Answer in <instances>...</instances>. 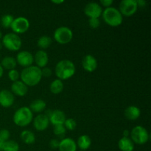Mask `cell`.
<instances>
[{
  "instance_id": "cell-1",
  "label": "cell",
  "mask_w": 151,
  "mask_h": 151,
  "mask_svg": "<svg viewBox=\"0 0 151 151\" xmlns=\"http://www.w3.org/2000/svg\"><path fill=\"white\" fill-rule=\"evenodd\" d=\"M22 82L27 86H35L38 85L42 79L41 69L36 66H31L24 68L20 74Z\"/></svg>"
},
{
  "instance_id": "cell-2",
  "label": "cell",
  "mask_w": 151,
  "mask_h": 151,
  "mask_svg": "<svg viewBox=\"0 0 151 151\" xmlns=\"http://www.w3.org/2000/svg\"><path fill=\"white\" fill-rule=\"evenodd\" d=\"M76 68L72 61L69 60H60L56 64L55 68V73L58 79L65 81L72 78L75 74Z\"/></svg>"
},
{
  "instance_id": "cell-3",
  "label": "cell",
  "mask_w": 151,
  "mask_h": 151,
  "mask_svg": "<svg viewBox=\"0 0 151 151\" xmlns=\"http://www.w3.org/2000/svg\"><path fill=\"white\" fill-rule=\"evenodd\" d=\"M13 120L17 126L26 127L33 120V113L28 107H21L14 113Z\"/></svg>"
},
{
  "instance_id": "cell-4",
  "label": "cell",
  "mask_w": 151,
  "mask_h": 151,
  "mask_svg": "<svg viewBox=\"0 0 151 151\" xmlns=\"http://www.w3.org/2000/svg\"><path fill=\"white\" fill-rule=\"evenodd\" d=\"M102 16L104 22L111 27H118L122 24L123 18L119 10L115 7H107L103 10Z\"/></svg>"
},
{
  "instance_id": "cell-5",
  "label": "cell",
  "mask_w": 151,
  "mask_h": 151,
  "mask_svg": "<svg viewBox=\"0 0 151 151\" xmlns=\"http://www.w3.org/2000/svg\"><path fill=\"white\" fill-rule=\"evenodd\" d=\"M1 44L7 50L14 52L20 50L22 45V41L17 34L10 32L4 35Z\"/></svg>"
},
{
  "instance_id": "cell-6",
  "label": "cell",
  "mask_w": 151,
  "mask_h": 151,
  "mask_svg": "<svg viewBox=\"0 0 151 151\" xmlns=\"http://www.w3.org/2000/svg\"><path fill=\"white\" fill-rule=\"evenodd\" d=\"M131 139L137 145H145L149 140V133L145 128L141 125L134 127L130 133Z\"/></svg>"
},
{
  "instance_id": "cell-7",
  "label": "cell",
  "mask_w": 151,
  "mask_h": 151,
  "mask_svg": "<svg viewBox=\"0 0 151 151\" xmlns=\"http://www.w3.org/2000/svg\"><path fill=\"white\" fill-rule=\"evenodd\" d=\"M53 36L58 44H66L72 41L73 32L72 29L67 27H60L55 30Z\"/></svg>"
},
{
  "instance_id": "cell-8",
  "label": "cell",
  "mask_w": 151,
  "mask_h": 151,
  "mask_svg": "<svg viewBox=\"0 0 151 151\" xmlns=\"http://www.w3.org/2000/svg\"><path fill=\"white\" fill-rule=\"evenodd\" d=\"M138 9V4L136 0H123L121 1L119 5V11L122 16H133Z\"/></svg>"
},
{
  "instance_id": "cell-9",
  "label": "cell",
  "mask_w": 151,
  "mask_h": 151,
  "mask_svg": "<svg viewBox=\"0 0 151 151\" xmlns=\"http://www.w3.org/2000/svg\"><path fill=\"white\" fill-rule=\"evenodd\" d=\"M29 22L27 19L23 16H19L13 20L10 28L13 30V33L22 34L24 33L29 29Z\"/></svg>"
},
{
  "instance_id": "cell-10",
  "label": "cell",
  "mask_w": 151,
  "mask_h": 151,
  "mask_svg": "<svg viewBox=\"0 0 151 151\" xmlns=\"http://www.w3.org/2000/svg\"><path fill=\"white\" fill-rule=\"evenodd\" d=\"M84 13L89 19H98L102 16L103 8L99 3L89 2L86 5L84 8Z\"/></svg>"
},
{
  "instance_id": "cell-11",
  "label": "cell",
  "mask_w": 151,
  "mask_h": 151,
  "mask_svg": "<svg viewBox=\"0 0 151 151\" xmlns=\"http://www.w3.org/2000/svg\"><path fill=\"white\" fill-rule=\"evenodd\" d=\"M16 63L24 68H27L32 66L34 62L33 55L29 52L23 50L19 52L16 55Z\"/></svg>"
},
{
  "instance_id": "cell-12",
  "label": "cell",
  "mask_w": 151,
  "mask_h": 151,
  "mask_svg": "<svg viewBox=\"0 0 151 151\" xmlns=\"http://www.w3.org/2000/svg\"><path fill=\"white\" fill-rule=\"evenodd\" d=\"M50 119L47 115L38 114L33 119V126L35 129L38 131H44L50 125Z\"/></svg>"
},
{
  "instance_id": "cell-13",
  "label": "cell",
  "mask_w": 151,
  "mask_h": 151,
  "mask_svg": "<svg viewBox=\"0 0 151 151\" xmlns=\"http://www.w3.org/2000/svg\"><path fill=\"white\" fill-rule=\"evenodd\" d=\"M15 101L14 95L11 91L7 89L0 91V105L4 108H10Z\"/></svg>"
},
{
  "instance_id": "cell-14",
  "label": "cell",
  "mask_w": 151,
  "mask_h": 151,
  "mask_svg": "<svg viewBox=\"0 0 151 151\" xmlns=\"http://www.w3.org/2000/svg\"><path fill=\"white\" fill-rule=\"evenodd\" d=\"M82 66L85 71L88 72H93L97 68V60L91 55L84 56L82 60Z\"/></svg>"
},
{
  "instance_id": "cell-15",
  "label": "cell",
  "mask_w": 151,
  "mask_h": 151,
  "mask_svg": "<svg viewBox=\"0 0 151 151\" xmlns=\"http://www.w3.org/2000/svg\"><path fill=\"white\" fill-rule=\"evenodd\" d=\"M50 122L52 124L53 126L59 125H63L66 120V115L64 112L61 110H54L51 112L50 116H48Z\"/></svg>"
},
{
  "instance_id": "cell-16",
  "label": "cell",
  "mask_w": 151,
  "mask_h": 151,
  "mask_svg": "<svg viewBox=\"0 0 151 151\" xmlns=\"http://www.w3.org/2000/svg\"><path fill=\"white\" fill-rule=\"evenodd\" d=\"M11 92L13 95L24 97L28 92V86L25 85L22 81H17L13 82L11 85Z\"/></svg>"
},
{
  "instance_id": "cell-17",
  "label": "cell",
  "mask_w": 151,
  "mask_h": 151,
  "mask_svg": "<svg viewBox=\"0 0 151 151\" xmlns=\"http://www.w3.org/2000/svg\"><path fill=\"white\" fill-rule=\"evenodd\" d=\"M34 62L38 68H44L49 62V56L45 50H38L34 56Z\"/></svg>"
},
{
  "instance_id": "cell-18",
  "label": "cell",
  "mask_w": 151,
  "mask_h": 151,
  "mask_svg": "<svg viewBox=\"0 0 151 151\" xmlns=\"http://www.w3.org/2000/svg\"><path fill=\"white\" fill-rule=\"evenodd\" d=\"M77 144L75 140L71 138L63 139L59 142V151H76Z\"/></svg>"
},
{
  "instance_id": "cell-19",
  "label": "cell",
  "mask_w": 151,
  "mask_h": 151,
  "mask_svg": "<svg viewBox=\"0 0 151 151\" xmlns=\"http://www.w3.org/2000/svg\"><path fill=\"white\" fill-rule=\"evenodd\" d=\"M141 115L139 108L135 106H128L125 110V116L129 120H137Z\"/></svg>"
},
{
  "instance_id": "cell-20",
  "label": "cell",
  "mask_w": 151,
  "mask_h": 151,
  "mask_svg": "<svg viewBox=\"0 0 151 151\" xmlns=\"http://www.w3.org/2000/svg\"><path fill=\"white\" fill-rule=\"evenodd\" d=\"M118 147L121 151H134V143L128 137H122L118 142Z\"/></svg>"
},
{
  "instance_id": "cell-21",
  "label": "cell",
  "mask_w": 151,
  "mask_h": 151,
  "mask_svg": "<svg viewBox=\"0 0 151 151\" xmlns=\"http://www.w3.org/2000/svg\"><path fill=\"white\" fill-rule=\"evenodd\" d=\"M47 107V103L45 101L41 99H37L32 101L29 106V109H30L32 113H41L44 111Z\"/></svg>"
},
{
  "instance_id": "cell-22",
  "label": "cell",
  "mask_w": 151,
  "mask_h": 151,
  "mask_svg": "<svg viewBox=\"0 0 151 151\" xmlns=\"http://www.w3.org/2000/svg\"><path fill=\"white\" fill-rule=\"evenodd\" d=\"M76 144L77 147H79L81 150L86 151L91 147V139L88 136L82 135L78 138Z\"/></svg>"
},
{
  "instance_id": "cell-23",
  "label": "cell",
  "mask_w": 151,
  "mask_h": 151,
  "mask_svg": "<svg viewBox=\"0 0 151 151\" xmlns=\"http://www.w3.org/2000/svg\"><path fill=\"white\" fill-rule=\"evenodd\" d=\"M3 69H7V70H12L16 68L17 63L15 58L12 56H6L4 58L1 59V63H0Z\"/></svg>"
},
{
  "instance_id": "cell-24",
  "label": "cell",
  "mask_w": 151,
  "mask_h": 151,
  "mask_svg": "<svg viewBox=\"0 0 151 151\" xmlns=\"http://www.w3.org/2000/svg\"><path fill=\"white\" fill-rule=\"evenodd\" d=\"M21 139L24 143L27 145H32L35 142V137L32 131L29 130H24L21 133Z\"/></svg>"
},
{
  "instance_id": "cell-25",
  "label": "cell",
  "mask_w": 151,
  "mask_h": 151,
  "mask_svg": "<svg viewBox=\"0 0 151 151\" xmlns=\"http://www.w3.org/2000/svg\"><path fill=\"white\" fill-rule=\"evenodd\" d=\"M50 89L53 94H58L61 93L63 90V81L59 79L54 80L50 84Z\"/></svg>"
},
{
  "instance_id": "cell-26",
  "label": "cell",
  "mask_w": 151,
  "mask_h": 151,
  "mask_svg": "<svg viewBox=\"0 0 151 151\" xmlns=\"http://www.w3.org/2000/svg\"><path fill=\"white\" fill-rule=\"evenodd\" d=\"M52 38L50 36L47 35H43L40 37L37 41V45L39 48L41 49V50H44L46 49L49 48L50 46L52 44Z\"/></svg>"
},
{
  "instance_id": "cell-27",
  "label": "cell",
  "mask_w": 151,
  "mask_h": 151,
  "mask_svg": "<svg viewBox=\"0 0 151 151\" xmlns=\"http://www.w3.org/2000/svg\"><path fill=\"white\" fill-rule=\"evenodd\" d=\"M3 151H19V145L13 140H7L4 142L2 147Z\"/></svg>"
},
{
  "instance_id": "cell-28",
  "label": "cell",
  "mask_w": 151,
  "mask_h": 151,
  "mask_svg": "<svg viewBox=\"0 0 151 151\" xmlns=\"http://www.w3.org/2000/svg\"><path fill=\"white\" fill-rule=\"evenodd\" d=\"M13 20H14V17H13L12 15H10V14L4 15L1 19V26L4 28L10 27Z\"/></svg>"
},
{
  "instance_id": "cell-29",
  "label": "cell",
  "mask_w": 151,
  "mask_h": 151,
  "mask_svg": "<svg viewBox=\"0 0 151 151\" xmlns=\"http://www.w3.org/2000/svg\"><path fill=\"white\" fill-rule=\"evenodd\" d=\"M65 128L66 130H69V131H74V130L76 128L77 126V122L72 118H69V119H66L64 123H63Z\"/></svg>"
},
{
  "instance_id": "cell-30",
  "label": "cell",
  "mask_w": 151,
  "mask_h": 151,
  "mask_svg": "<svg viewBox=\"0 0 151 151\" xmlns=\"http://www.w3.org/2000/svg\"><path fill=\"white\" fill-rule=\"evenodd\" d=\"M53 132H54L55 135L58 136V137H62V136L65 135L66 132V129L65 128L63 125H55V126H54Z\"/></svg>"
},
{
  "instance_id": "cell-31",
  "label": "cell",
  "mask_w": 151,
  "mask_h": 151,
  "mask_svg": "<svg viewBox=\"0 0 151 151\" xmlns=\"http://www.w3.org/2000/svg\"><path fill=\"white\" fill-rule=\"evenodd\" d=\"M19 78H20V74L16 69H12L8 72V78L13 82L19 81Z\"/></svg>"
},
{
  "instance_id": "cell-32",
  "label": "cell",
  "mask_w": 151,
  "mask_h": 151,
  "mask_svg": "<svg viewBox=\"0 0 151 151\" xmlns=\"http://www.w3.org/2000/svg\"><path fill=\"white\" fill-rule=\"evenodd\" d=\"M10 131L7 129H1L0 130V140L2 141L3 142L9 140L10 138Z\"/></svg>"
},
{
  "instance_id": "cell-33",
  "label": "cell",
  "mask_w": 151,
  "mask_h": 151,
  "mask_svg": "<svg viewBox=\"0 0 151 151\" xmlns=\"http://www.w3.org/2000/svg\"><path fill=\"white\" fill-rule=\"evenodd\" d=\"M88 24H89L91 28L96 29L98 27H100V22L99 20V19H89V20H88Z\"/></svg>"
},
{
  "instance_id": "cell-34",
  "label": "cell",
  "mask_w": 151,
  "mask_h": 151,
  "mask_svg": "<svg viewBox=\"0 0 151 151\" xmlns=\"http://www.w3.org/2000/svg\"><path fill=\"white\" fill-rule=\"evenodd\" d=\"M52 75V70L51 69L48 67H44L41 69V75L43 77H45V78H50Z\"/></svg>"
},
{
  "instance_id": "cell-35",
  "label": "cell",
  "mask_w": 151,
  "mask_h": 151,
  "mask_svg": "<svg viewBox=\"0 0 151 151\" xmlns=\"http://www.w3.org/2000/svg\"><path fill=\"white\" fill-rule=\"evenodd\" d=\"M59 142H59L58 140L55 139H53L50 140V147H51L52 149H57V148H58Z\"/></svg>"
},
{
  "instance_id": "cell-36",
  "label": "cell",
  "mask_w": 151,
  "mask_h": 151,
  "mask_svg": "<svg viewBox=\"0 0 151 151\" xmlns=\"http://www.w3.org/2000/svg\"><path fill=\"white\" fill-rule=\"evenodd\" d=\"M114 3L113 0H103V1H100V4L101 6H104L106 8L107 7H110L112 5V4Z\"/></svg>"
},
{
  "instance_id": "cell-37",
  "label": "cell",
  "mask_w": 151,
  "mask_h": 151,
  "mask_svg": "<svg viewBox=\"0 0 151 151\" xmlns=\"http://www.w3.org/2000/svg\"><path fill=\"white\" fill-rule=\"evenodd\" d=\"M137 1V4H138V7L139 6H141V7H143L145 4H146V2L143 0H139V1Z\"/></svg>"
},
{
  "instance_id": "cell-38",
  "label": "cell",
  "mask_w": 151,
  "mask_h": 151,
  "mask_svg": "<svg viewBox=\"0 0 151 151\" xmlns=\"http://www.w3.org/2000/svg\"><path fill=\"white\" fill-rule=\"evenodd\" d=\"M129 131H128V130H124L123 131V136L124 137H128V136H129Z\"/></svg>"
},
{
  "instance_id": "cell-39",
  "label": "cell",
  "mask_w": 151,
  "mask_h": 151,
  "mask_svg": "<svg viewBox=\"0 0 151 151\" xmlns=\"http://www.w3.org/2000/svg\"><path fill=\"white\" fill-rule=\"evenodd\" d=\"M3 74H4V69H3L2 66L0 65V78L3 76Z\"/></svg>"
},
{
  "instance_id": "cell-40",
  "label": "cell",
  "mask_w": 151,
  "mask_h": 151,
  "mask_svg": "<svg viewBox=\"0 0 151 151\" xmlns=\"http://www.w3.org/2000/svg\"><path fill=\"white\" fill-rule=\"evenodd\" d=\"M52 2L54 3V4H61V3H63V1H52Z\"/></svg>"
},
{
  "instance_id": "cell-41",
  "label": "cell",
  "mask_w": 151,
  "mask_h": 151,
  "mask_svg": "<svg viewBox=\"0 0 151 151\" xmlns=\"http://www.w3.org/2000/svg\"><path fill=\"white\" fill-rule=\"evenodd\" d=\"M3 144H4V142H3L2 141H1V140H0V151H1V150H2Z\"/></svg>"
},
{
  "instance_id": "cell-42",
  "label": "cell",
  "mask_w": 151,
  "mask_h": 151,
  "mask_svg": "<svg viewBox=\"0 0 151 151\" xmlns=\"http://www.w3.org/2000/svg\"><path fill=\"white\" fill-rule=\"evenodd\" d=\"M2 47H3V45H2V44H1V43L0 42V50H1V49H2Z\"/></svg>"
},
{
  "instance_id": "cell-43",
  "label": "cell",
  "mask_w": 151,
  "mask_h": 151,
  "mask_svg": "<svg viewBox=\"0 0 151 151\" xmlns=\"http://www.w3.org/2000/svg\"><path fill=\"white\" fill-rule=\"evenodd\" d=\"M1 38H2V33H1V32L0 31V39H1Z\"/></svg>"
},
{
  "instance_id": "cell-44",
  "label": "cell",
  "mask_w": 151,
  "mask_h": 151,
  "mask_svg": "<svg viewBox=\"0 0 151 151\" xmlns=\"http://www.w3.org/2000/svg\"><path fill=\"white\" fill-rule=\"evenodd\" d=\"M0 59H1V57H0Z\"/></svg>"
},
{
  "instance_id": "cell-45",
  "label": "cell",
  "mask_w": 151,
  "mask_h": 151,
  "mask_svg": "<svg viewBox=\"0 0 151 151\" xmlns=\"http://www.w3.org/2000/svg\"><path fill=\"white\" fill-rule=\"evenodd\" d=\"M81 151H83V150H81Z\"/></svg>"
}]
</instances>
